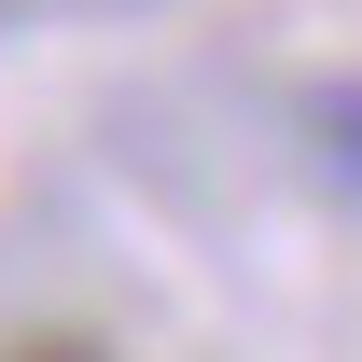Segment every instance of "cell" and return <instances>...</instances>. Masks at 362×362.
I'll return each mask as SVG.
<instances>
[{
  "label": "cell",
  "mask_w": 362,
  "mask_h": 362,
  "mask_svg": "<svg viewBox=\"0 0 362 362\" xmlns=\"http://www.w3.org/2000/svg\"><path fill=\"white\" fill-rule=\"evenodd\" d=\"M0 362H112V349H98V334H14Z\"/></svg>",
  "instance_id": "2"
},
{
  "label": "cell",
  "mask_w": 362,
  "mask_h": 362,
  "mask_svg": "<svg viewBox=\"0 0 362 362\" xmlns=\"http://www.w3.org/2000/svg\"><path fill=\"white\" fill-rule=\"evenodd\" d=\"M320 153L362 181V84H349V98H320Z\"/></svg>",
  "instance_id": "1"
}]
</instances>
